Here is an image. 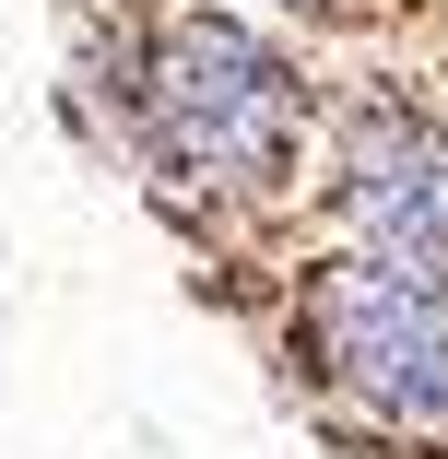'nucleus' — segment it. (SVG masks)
<instances>
[{
    "label": "nucleus",
    "instance_id": "nucleus-1",
    "mask_svg": "<svg viewBox=\"0 0 448 459\" xmlns=\"http://www.w3.org/2000/svg\"><path fill=\"white\" fill-rule=\"evenodd\" d=\"M130 118L165 189L189 201H284L307 177V71L236 13H165L130 59Z\"/></svg>",
    "mask_w": 448,
    "mask_h": 459
},
{
    "label": "nucleus",
    "instance_id": "nucleus-2",
    "mask_svg": "<svg viewBox=\"0 0 448 459\" xmlns=\"http://www.w3.org/2000/svg\"><path fill=\"white\" fill-rule=\"evenodd\" d=\"M295 353L366 424L436 436L448 424V271L436 259H390V247L319 259L295 283Z\"/></svg>",
    "mask_w": 448,
    "mask_h": 459
},
{
    "label": "nucleus",
    "instance_id": "nucleus-3",
    "mask_svg": "<svg viewBox=\"0 0 448 459\" xmlns=\"http://www.w3.org/2000/svg\"><path fill=\"white\" fill-rule=\"evenodd\" d=\"M330 212L366 247H390V259H436L448 271V107H413V95L342 107Z\"/></svg>",
    "mask_w": 448,
    "mask_h": 459
}]
</instances>
